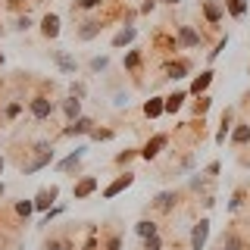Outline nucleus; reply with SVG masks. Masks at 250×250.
Masks as SVG:
<instances>
[{
    "label": "nucleus",
    "instance_id": "nucleus-1",
    "mask_svg": "<svg viewBox=\"0 0 250 250\" xmlns=\"http://www.w3.org/2000/svg\"><path fill=\"white\" fill-rule=\"evenodd\" d=\"M50 163H53V144L50 141H38V144L31 147V160L22 163V175H31V172L50 166Z\"/></svg>",
    "mask_w": 250,
    "mask_h": 250
},
{
    "label": "nucleus",
    "instance_id": "nucleus-2",
    "mask_svg": "<svg viewBox=\"0 0 250 250\" xmlns=\"http://www.w3.org/2000/svg\"><path fill=\"white\" fill-rule=\"evenodd\" d=\"M25 104H28V113H31V119H35V122H47L53 113H57V106H60L57 100H50L47 94H35V97L25 100Z\"/></svg>",
    "mask_w": 250,
    "mask_h": 250
},
{
    "label": "nucleus",
    "instance_id": "nucleus-3",
    "mask_svg": "<svg viewBox=\"0 0 250 250\" xmlns=\"http://www.w3.org/2000/svg\"><path fill=\"white\" fill-rule=\"evenodd\" d=\"M175 44H178V50H194V47L203 44V35L194 25H178L175 28Z\"/></svg>",
    "mask_w": 250,
    "mask_h": 250
},
{
    "label": "nucleus",
    "instance_id": "nucleus-4",
    "mask_svg": "<svg viewBox=\"0 0 250 250\" xmlns=\"http://www.w3.org/2000/svg\"><path fill=\"white\" fill-rule=\"evenodd\" d=\"M131 185H135V172L125 169V172H119V175H116V178H113V182H109L100 194H104V200H113V197H119L125 188H131Z\"/></svg>",
    "mask_w": 250,
    "mask_h": 250
},
{
    "label": "nucleus",
    "instance_id": "nucleus-5",
    "mask_svg": "<svg viewBox=\"0 0 250 250\" xmlns=\"http://www.w3.org/2000/svg\"><path fill=\"white\" fill-rule=\"evenodd\" d=\"M166 147H169V135H166V131H156V135L147 138V144L141 147V160H156Z\"/></svg>",
    "mask_w": 250,
    "mask_h": 250
},
{
    "label": "nucleus",
    "instance_id": "nucleus-6",
    "mask_svg": "<svg viewBox=\"0 0 250 250\" xmlns=\"http://www.w3.org/2000/svg\"><path fill=\"white\" fill-rule=\"evenodd\" d=\"M175 207H178V191H172V188L160 191V194L150 200V209H153V213H172Z\"/></svg>",
    "mask_w": 250,
    "mask_h": 250
},
{
    "label": "nucleus",
    "instance_id": "nucleus-7",
    "mask_svg": "<svg viewBox=\"0 0 250 250\" xmlns=\"http://www.w3.org/2000/svg\"><path fill=\"white\" fill-rule=\"evenodd\" d=\"M100 188V178L97 175H82L78 182L72 185V200H88L94 191Z\"/></svg>",
    "mask_w": 250,
    "mask_h": 250
},
{
    "label": "nucleus",
    "instance_id": "nucleus-8",
    "mask_svg": "<svg viewBox=\"0 0 250 250\" xmlns=\"http://www.w3.org/2000/svg\"><path fill=\"white\" fill-rule=\"evenodd\" d=\"M191 69H194V62H191V60H188V57H178V60H169V62H166V66H163V72H166V75H163V78H172V82H178V78H185L188 72H191Z\"/></svg>",
    "mask_w": 250,
    "mask_h": 250
},
{
    "label": "nucleus",
    "instance_id": "nucleus-9",
    "mask_svg": "<svg viewBox=\"0 0 250 250\" xmlns=\"http://www.w3.org/2000/svg\"><path fill=\"white\" fill-rule=\"evenodd\" d=\"M200 13L207 19V25H219L225 16V3L222 0H200Z\"/></svg>",
    "mask_w": 250,
    "mask_h": 250
},
{
    "label": "nucleus",
    "instance_id": "nucleus-10",
    "mask_svg": "<svg viewBox=\"0 0 250 250\" xmlns=\"http://www.w3.org/2000/svg\"><path fill=\"white\" fill-rule=\"evenodd\" d=\"M209 219L203 216V219H197L194 222V229H191V250H203L207 247V241H209Z\"/></svg>",
    "mask_w": 250,
    "mask_h": 250
},
{
    "label": "nucleus",
    "instance_id": "nucleus-11",
    "mask_svg": "<svg viewBox=\"0 0 250 250\" xmlns=\"http://www.w3.org/2000/svg\"><path fill=\"white\" fill-rule=\"evenodd\" d=\"M104 19H84V22H78V28H75V38L78 41H94V38H100V31H104Z\"/></svg>",
    "mask_w": 250,
    "mask_h": 250
},
{
    "label": "nucleus",
    "instance_id": "nucleus-12",
    "mask_svg": "<svg viewBox=\"0 0 250 250\" xmlns=\"http://www.w3.org/2000/svg\"><path fill=\"white\" fill-rule=\"evenodd\" d=\"M57 197H60V188L57 185H50V188H41V191L35 194V209H41V213H47V209H53V203H57Z\"/></svg>",
    "mask_w": 250,
    "mask_h": 250
},
{
    "label": "nucleus",
    "instance_id": "nucleus-13",
    "mask_svg": "<svg viewBox=\"0 0 250 250\" xmlns=\"http://www.w3.org/2000/svg\"><path fill=\"white\" fill-rule=\"evenodd\" d=\"M94 128H97V122H94L91 116H82V119L69 122L66 128H62V138H75V135H91Z\"/></svg>",
    "mask_w": 250,
    "mask_h": 250
},
{
    "label": "nucleus",
    "instance_id": "nucleus-14",
    "mask_svg": "<svg viewBox=\"0 0 250 250\" xmlns=\"http://www.w3.org/2000/svg\"><path fill=\"white\" fill-rule=\"evenodd\" d=\"M213 78H216L213 69H203L200 75H194V82H191V88H188V94H191V97H203V94L209 91V84H213Z\"/></svg>",
    "mask_w": 250,
    "mask_h": 250
},
{
    "label": "nucleus",
    "instance_id": "nucleus-15",
    "mask_svg": "<svg viewBox=\"0 0 250 250\" xmlns=\"http://www.w3.org/2000/svg\"><path fill=\"white\" fill-rule=\"evenodd\" d=\"M53 62H57V69L62 75H75L78 72V60L69 50H53Z\"/></svg>",
    "mask_w": 250,
    "mask_h": 250
},
{
    "label": "nucleus",
    "instance_id": "nucleus-16",
    "mask_svg": "<svg viewBox=\"0 0 250 250\" xmlns=\"http://www.w3.org/2000/svg\"><path fill=\"white\" fill-rule=\"evenodd\" d=\"M60 31H62L60 16H57V13H47L44 19H41V35L47 38V41H53V38H60Z\"/></svg>",
    "mask_w": 250,
    "mask_h": 250
},
{
    "label": "nucleus",
    "instance_id": "nucleus-17",
    "mask_svg": "<svg viewBox=\"0 0 250 250\" xmlns=\"http://www.w3.org/2000/svg\"><path fill=\"white\" fill-rule=\"evenodd\" d=\"M84 156H88V147H84V144H78L75 150L66 156V160H60V163H57V172H72V169L78 166V163L84 160Z\"/></svg>",
    "mask_w": 250,
    "mask_h": 250
},
{
    "label": "nucleus",
    "instance_id": "nucleus-18",
    "mask_svg": "<svg viewBox=\"0 0 250 250\" xmlns=\"http://www.w3.org/2000/svg\"><path fill=\"white\" fill-rule=\"evenodd\" d=\"M60 113L66 116V122L82 119V100H75L72 94H69V97H62V100H60Z\"/></svg>",
    "mask_w": 250,
    "mask_h": 250
},
{
    "label": "nucleus",
    "instance_id": "nucleus-19",
    "mask_svg": "<svg viewBox=\"0 0 250 250\" xmlns=\"http://www.w3.org/2000/svg\"><path fill=\"white\" fill-rule=\"evenodd\" d=\"M216 250H244V238H241L234 229H229L219 238V244H216Z\"/></svg>",
    "mask_w": 250,
    "mask_h": 250
},
{
    "label": "nucleus",
    "instance_id": "nucleus-20",
    "mask_svg": "<svg viewBox=\"0 0 250 250\" xmlns=\"http://www.w3.org/2000/svg\"><path fill=\"white\" fill-rule=\"evenodd\" d=\"M229 141H231V147H244V144H250V122H234Z\"/></svg>",
    "mask_w": 250,
    "mask_h": 250
},
{
    "label": "nucleus",
    "instance_id": "nucleus-21",
    "mask_svg": "<svg viewBox=\"0 0 250 250\" xmlns=\"http://www.w3.org/2000/svg\"><path fill=\"white\" fill-rule=\"evenodd\" d=\"M135 38H138V28L135 25H122L113 35V47H116V50H119V47H128V44H135Z\"/></svg>",
    "mask_w": 250,
    "mask_h": 250
},
{
    "label": "nucleus",
    "instance_id": "nucleus-22",
    "mask_svg": "<svg viewBox=\"0 0 250 250\" xmlns=\"http://www.w3.org/2000/svg\"><path fill=\"white\" fill-rule=\"evenodd\" d=\"M231 119H234V109L229 106V109L222 113V122H219V131H216V144H219V147L225 144V138H229V135H231V128H234Z\"/></svg>",
    "mask_w": 250,
    "mask_h": 250
},
{
    "label": "nucleus",
    "instance_id": "nucleus-23",
    "mask_svg": "<svg viewBox=\"0 0 250 250\" xmlns=\"http://www.w3.org/2000/svg\"><path fill=\"white\" fill-rule=\"evenodd\" d=\"M222 3H225V13L231 19H244L247 10H250V0H222Z\"/></svg>",
    "mask_w": 250,
    "mask_h": 250
},
{
    "label": "nucleus",
    "instance_id": "nucleus-24",
    "mask_svg": "<svg viewBox=\"0 0 250 250\" xmlns=\"http://www.w3.org/2000/svg\"><path fill=\"white\" fill-rule=\"evenodd\" d=\"M163 113H166V97H150L144 104V116H147V119H160Z\"/></svg>",
    "mask_w": 250,
    "mask_h": 250
},
{
    "label": "nucleus",
    "instance_id": "nucleus-25",
    "mask_svg": "<svg viewBox=\"0 0 250 250\" xmlns=\"http://www.w3.org/2000/svg\"><path fill=\"white\" fill-rule=\"evenodd\" d=\"M141 60H144V50H141V47H131V50L125 53V60H122V69L125 72H135L141 66Z\"/></svg>",
    "mask_w": 250,
    "mask_h": 250
},
{
    "label": "nucleus",
    "instance_id": "nucleus-26",
    "mask_svg": "<svg viewBox=\"0 0 250 250\" xmlns=\"http://www.w3.org/2000/svg\"><path fill=\"white\" fill-rule=\"evenodd\" d=\"M191 97V94L188 91H172L169 97H166V113H178V109L185 106V100Z\"/></svg>",
    "mask_w": 250,
    "mask_h": 250
},
{
    "label": "nucleus",
    "instance_id": "nucleus-27",
    "mask_svg": "<svg viewBox=\"0 0 250 250\" xmlns=\"http://www.w3.org/2000/svg\"><path fill=\"white\" fill-rule=\"evenodd\" d=\"M138 238H153V234H160V225L153 222V219H141V222L135 225Z\"/></svg>",
    "mask_w": 250,
    "mask_h": 250
},
{
    "label": "nucleus",
    "instance_id": "nucleus-28",
    "mask_svg": "<svg viewBox=\"0 0 250 250\" xmlns=\"http://www.w3.org/2000/svg\"><path fill=\"white\" fill-rule=\"evenodd\" d=\"M106 66H109V57H106V53H104V57H91V60H88V72H91V75L106 72Z\"/></svg>",
    "mask_w": 250,
    "mask_h": 250
},
{
    "label": "nucleus",
    "instance_id": "nucleus-29",
    "mask_svg": "<svg viewBox=\"0 0 250 250\" xmlns=\"http://www.w3.org/2000/svg\"><path fill=\"white\" fill-rule=\"evenodd\" d=\"M22 109H25V100H10V104L3 106V113H0V116H3V119H16Z\"/></svg>",
    "mask_w": 250,
    "mask_h": 250
},
{
    "label": "nucleus",
    "instance_id": "nucleus-30",
    "mask_svg": "<svg viewBox=\"0 0 250 250\" xmlns=\"http://www.w3.org/2000/svg\"><path fill=\"white\" fill-rule=\"evenodd\" d=\"M244 197H247V191H244V188H238V191L231 194V200H229V213H238V209L244 207Z\"/></svg>",
    "mask_w": 250,
    "mask_h": 250
},
{
    "label": "nucleus",
    "instance_id": "nucleus-31",
    "mask_svg": "<svg viewBox=\"0 0 250 250\" xmlns=\"http://www.w3.org/2000/svg\"><path fill=\"white\" fill-rule=\"evenodd\" d=\"M209 106H213V97H209V94L197 97V100H194V116H200V119H203V113H207Z\"/></svg>",
    "mask_w": 250,
    "mask_h": 250
},
{
    "label": "nucleus",
    "instance_id": "nucleus-32",
    "mask_svg": "<svg viewBox=\"0 0 250 250\" xmlns=\"http://www.w3.org/2000/svg\"><path fill=\"white\" fill-rule=\"evenodd\" d=\"M69 94H72L75 100H84V97H88V84H84V82H78V78H75V82L69 84Z\"/></svg>",
    "mask_w": 250,
    "mask_h": 250
},
{
    "label": "nucleus",
    "instance_id": "nucleus-33",
    "mask_svg": "<svg viewBox=\"0 0 250 250\" xmlns=\"http://www.w3.org/2000/svg\"><path fill=\"white\" fill-rule=\"evenodd\" d=\"M31 213H35V200H19V203H16V216L28 219Z\"/></svg>",
    "mask_w": 250,
    "mask_h": 250
},
{
    "label": "nucleus",
    "instance_id": "nucleus-34",
    "mask_svg": "<svg viewBox=\"0 0 250 250\" xmlns=\"http://www.w3.org/2000/svg\"><path fill=\"white\" fill-rule=\"evenodd\" d=\"M62 213H66V207H62V203H57V207H53V209H47V213H44V219H41V225H50L53 219H60Z\"/></svg>",
    "mask_w": 250,
    "mask_h": 250
},
{
    "label": "nucleus",
    "instance_id": "nucleus-35",
    "mask_svg": "<svg viewBox=\"0 0 250 250\" xmlns=\"http://www.w3.org/2000/svg\"><path fill=\"white\" fill-rule=\"evenodd\" d=\"M88 138H91V141H113L116 131H113V128H94Z\"/></svg>",
    "mask_w": 250,
    "mask_h": 250
},
{
    "label": "nucleus",
    "instance_id": "nucleus-36",
    "mask_svg": "<svg viewBox=\"0 0 250 250\" xmlns=\"http://www.w3.org/2000/svg\"><path fill=\"white\" fill-rule=\"evenodd\" d=\"M225 47H229V35H225V38H219V41H216V47L207 53V60H209V62H213V60H219V53H222Z\"/></svg>",
    "mask_w": 250,
    "mask_h": 250
},
{
    "label": "nucleus",
    "instance_id": "nucleus-37",
    "mask_svg": "<svg viewBox=\"0 0 250 250\" xmlns=\"http://www.w3.org/2000/svg\"><path fill=\"white\" fill-rule=\"evenodd\" d=\"M97 6H104V0H75V3H72V13L75 10H97Z\"/></svg>",
    "mask_w": 250,
    "mask_h": 250
},
{
    "label": "nucleus",
    "instance_id": "nucleus-38",
    "mask_svg": "<svg viewBox=\"0 0 250 250\" xmlns=\"http://www.w3.org/2000/svg\"><path fill=\"white\" fill-rule=\"evenodd\" d=\"M135 156H141V150H122L119 156H116V166H125V163H131Z\"/></svg>",
    "mask_w": 250,
    "mask_h": 250
},
{
    "label": "nucleus",
    "instance_id": "nucleus-39",
    "mask_svg": "<svg viewBox=\"0 0 250 250\" xmlns=\"http://www.w3.org/2000/svg\"><path fill=\"white\" fill-rule=\"evenodd\" d=\"M219 172H222V163H219V160H213V163H209V166H207V169H203V175H207V178H209V182H213V178L219 175Z\"/></svg>",
    "mask_w": 250,
    "mask_h": 250
},
{
    "label": "nucleus",
    "instance_id": "nucleus-40",
    "mask_svg": "<svg viewBox=\"0 0 250 250\" xmlns=\"http://www.w3.org/2000/svg\"><path fill=\"white\" fill-rule=\"evenodd\" d=\"M144 250H163V238L153 234V238H144Z\"/></svg>",
    "mask_w": 250,
    "mask_h": 250
},
{
    "label": "nucleus",
    "instance_id": "nucleus-41",
    "mask_svg": "<svg viewBox=\"0 0 250 250\" xmlns=\"http://www.w3.org/2000/svg\"><path fill=\"white\" fill-rule=\"evenodd\" d=\"M104 250H122V238H119V234H109L106 244H104Z\"/></svg>",
    "mask_w": 250,
    "mask_h": 250
},
{
    "label": "nucleus",
    "instance_id": "nucleus-42",
    "mask_svg": "<svg viewBox=\"0 0 250 250\" xmlns=\"http://www.w3.org/2000/svg\"><path fill=\"white\" fill-rule=\"evenodd\" d=\"M44 250H72V247H69V244H66V241H60V238H53V241H47V244H44Z\"/></svg>",
    "mask_w": 250,
    "mask_h": 250
},
{
    "label": "nucleus",
    "instance_id": "nucleus-43",
    "mask_svg": "<svg viewBox=\"0 0 250 250\" xmlns=\"http://www.w3.org/2000/svg\"><path fill=\"white\" fill-rule=\"evenodd\" d=\"M16 28H19V31H28V28H31V16H28V13L19 16V19H16Z\"/></svg>",
    "mask_w": 250,
    "mask_h": 250
},
{
    "label": "nucleus",
    "instance_id": "nucleus-44",
    "mask_svg": "<svg viewBox=\"0 0 250 250\" xmlns=\"http://www.w3.org/2000/svg\"><path fill=\"white\" fill-rule=\"evenodd\" d=\"M113 104H116V106H128V94H116Z\"/></svg>",
    "mask_w": 250,
    "mask_h": 250
},
{
    "label": "nucleus",
    "instance_id": "nucleus-45",
    "mask_svg": "<svg viewBox=\"0 0 250 250\" xmlns=\"http://www.w3.org/2000/svg\"><path fill=\"white\" fill-rule=\"evenodd\" d=\"M6 6H10V10H22V6H25V0H6Z\"/></svg>",
    "mask_w": 250,
    "mask_h": 250
},
{
    "label": "nucleus",
    "instance_id": "nucleus-46",
    "mask_svg": "<svg viewBox=\"0 0 250 250\" xmlns=\"http://www.w3.org/2000/svg\"><path fill=\"white\" fill-rule=\"evenodd\" d=\"M153 6H156V0H144V3H141V13H150Z\"/></svg>",
    "mask_w": 250,
    "mask_h": 250
},
{
    "label": "nucleus",
    "instance_id": "nucleus-47",
    "mask_svg": "<svg viewBox=\"0 0 250 250\" xmlns=\"http://www.w3.org/2000/svg\"><path fill=\"white\" fill-rule=\"evenodd\" d=\"M160 3H166V6H178L182 0H160Z\"/></svg>",
    "mask_w": 250,
    "mask_h": 250
},
{
    "label": "nucleus",
    "instance_id": "nucleus-48",
    "mask_svg": "<svg viewBox=\"0 0 250 250\" xmlns=\"http://www.w3.org/2000/svg\"><path fill=\"white\" fill-rule=\"evenodd\" d=\"M3 166H6V160H3V153H0V175H3Z\"/></svg>",
    "mask_w": 250,
    "mask_h": 250
},
{
    "label": "nucleus",
    "instance_id": "nucleus-49",
    "mask_svg": "<svg viewBox=\"0 0 250 250\" xmlns=\"http://www.w3.org/2000/svg\"><path fill=\"white\" fill-rule=\"evenodd\" d=\"M3 194H6V185H3V182H0V200H3Z\"/></svg>",
    "mask_w": 250,
    "mask_h": 250
},
{
    "label": "nucleus",
    "instance_id": "nucleus-50",
    "mask_svg": "<svg viewBox=\"0 0 250 250\" xmlns=\"http://www.w3.org/2000/svg\"><path fill=\"white\" fill-rule=\"evenodd\" d=\"M0 66H3V53H0Z\"/></svg>",
    "mask_w": 250,
    "mask_h": 250
},
{
    "label": "nucleus",
    "instance_id": "nucleus-51",
    "mask_svg": "<svg viewBox=\"0 0 250 250\" xmlns=\"http://www.w3.org/2000/svg\"><path fill=\"white\" fill-rule=\"evenodd\" d=\"M31 3H44V0H31Z\"/></svg>",
    "mask_w": 250,
    "mask_h": 250
},
{
    "label": "nucleus",
    "instance_id": "nucleus-52",
    "mask_svg": "<svg viewBox=\"0 0 250 250\" xmlns=\"http://www.w3.org/2000/svg\"><path fill=\"white\" fill-rule=\"evenodd\" d=\"M247 166H250V156H247Z\"/></svg>",
    "mask_w": 250,
    "mask_h": 250
},
{
    "label": "nucleus",
    "instance_id": "nucleus-53",
    "mask_svg": "<svg viewBox=\"0 0 250 250\" xmlns=\"http://www.w3.org/2000/svg\"><path fill=\"white\" fill-rule=\"evenodd\" d=\"M247 100H250V94H247Z\"/></svg>",
    "mask_w": 250,
    "mask_h": 250
}]
</instances>
